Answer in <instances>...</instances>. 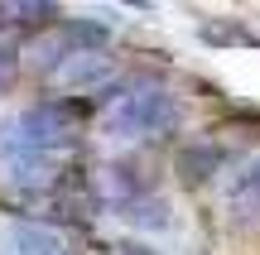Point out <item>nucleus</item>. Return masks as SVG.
<instances>
[{"label":"nucleus","mask_w":260,"mask_h":255,"mask_svg":"<svg viewBox=\"0 0 260 255\" xmlns=\"http://www.w3.org/2000/svg\"><path fill=\"white\" fill-rule=\"evenodd\" d=\"M178 130V101L159 82H130L121 92H106L102 135L111 144H145Z\"/></svg>","instance_id":"1"},{"label":"nucleus","mask_w":260,"mask_h":255,"mask_svg":"<svg viewBox=\"0 0 260 255\" xmlns=\"http://www.w3.org/2000/svg\"><path fill=\"white\" fill-rule=\"evenodd\" d=\"M87 106L77 101V96H48V101L39 106H24V111L10 121V150H48V154H68V144H73L77 125H82Z\"/></svg>","instance_id":"2"},{"label":"nucleus","mask_w":260,"mask_h":255,"mask_svg":"<svg viewBox=\"0 0 260 255\" xmlns=\"http://www.w3.org/2000/svg\"><path fill=\"white\" fill-rule=\"evenodd\" d=\"M111 77H116L111 53H106V48H82V53H73L53 72V82L63 87V92H96V87H106Z\"/></svg>","instance_id":"4"},{"label":"nucleus","mask_w":260,"mask_h":255,"mask_svg":"<svg viewBox=\"0 0 260 255\" xmlns=\"http://www.w3.org/2000/svg\"><path fill=\"white\" fill-rule=\"evenodd\" d=\"M116 217H121L125 227H140V231H164V227H169V202L159 198V193H149V198L130 202V207L116 212Z\"/></svg>","instance_id":"7"},{"label":"nucleus","mask_w":260,"mask_h":255,"mask_svg":"<svg viewBox=\"0 0 260 255\" xmlns=\"http://www.w3.org/2000/svg\"><path fill=\"white\" fill-rule=\"evenodd\" d=\"M111 255H149L145 246H121V250H111Z\"/></svg>","instance_id":"9"},{"label":"nucleus","mask_w":260,"mask_h":255,"mask_svg":"<svg viewBox=\"0 0 260 255\" xmlns=\"http://www.w3.org/2000/svg\"><path fill=\"white\" fill-rule=\"evenodd\" d=\"M217 173H232V154H226L222 144L203 140V144L178 150V178H183L188 188H203V183H212Z\"/></svg>","instance_id":"5"},{"label":"nucleus","mask_w":260,"mask_h":255,"mask_svg":"<svg viewBox=\"0 0 260 255\" xmlns=\"http://www.w3.org/2000/svg\"><path fill=\"white\" fill-rule=\"evenodd\" d=\"M222 212L232 227H260V154L236 164L222 183Z\"/></svg>","instance_id":"3"},{"label":"nucleus","mask_w":260,"mask_h":255,"mask_svg":"<svg viewBox=\"0 0 260 255\" xmlns=\"http://www.w3.org/2000/svg\"><path fill=\"white\" fill-rule=\"evenodd\" d=\"M5 241H10V255H73L68 236L48 222H15Z\"/></svg>","instance_id":"6"},{"label":"nucleus","mask_w":260,"mask_h":255,"mask_svg":"<svg viewBox=\"0 0 260 255\" xmlns=\"http://www.w3.org/2000/svg\"><path fill=\"white\" fill-rule=\"evenodd\" d=\"M15 67H19V48L15 44H0V87H10Z\"/></svg>","instance_id":"8"}]
</instances>
